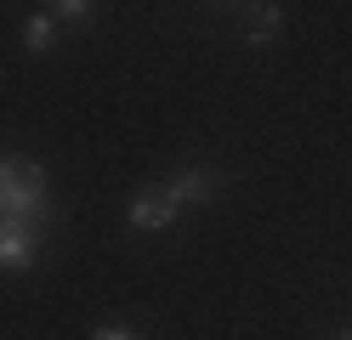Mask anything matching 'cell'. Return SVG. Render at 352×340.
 Returning a JSON list of instances; mask_svg holds the SVG:
<instances>
[{
	"instance_id": "1",
	"label": "cell",
	"mask_w": 352,
	"mask_h": 340,
	"mask_svg": "<svg viewBox=\"0 0 352 340\" xmlns=\"http://www.w3.org/2000/svg\"><path fill=\"white\" fill-rule=\"evenodd\" d=\"M52 176L40 159H0V216H12V221H46L52 216Z\"/></svg>"
},
{
	"instance_id": "2",
	"label": "cell",
	"mask_w": 352,
	"mask_h": 340,
	"mask_svg": "<svg viewBox=\"0 0 352 340\" xmlns=\"http://www.w3.org/2000/svg\"><path fill=\"white\" fill-rule=\"evenodd\" d=\"M160 188H165V199L176 204V216H182V210H199V204H210L216 193H222V176L205 170V165H182L176 176H165Z\"/></svg>"
},
{
	"instance_id": "3",
	"label": "cell",
	"mask_w": 352,
	"mask_h": 340,
	"mask_svg": "<svg viewBox=\"0 0 352 340\" xmlns=\"http://www.w3.org/2000/svg\"><path fill=\"white\" fill-rule=\"evenodd\" d=\"M40 261V227L0 216V272H29Z\"/></svg>"
},
{
	"instance_id": "4",
	"label": "cell",
	"mask_w": 352,
	"mask_h": 340,
	"mask_svg": "<svg viewBox=\"0 0 352 340\" xmlns=\"http://www.w3.org/2000/svg\"><path fill=\"white\" fill-rule=\"evenodd\" d=\"M125 227H131V233H165V227H176V204L165 199V188L131 193V204H125Z\"/></svg>"
},
{
	"instance_id": "5",
	"label": "cell",
	"mask_w": 352,
	"mask_h": 340,
	"mask_svg": "<svg viewBox=\"0 0 352 340\" xmlns=\"http://www.w3.org/2000/svg\"><path fill=\"white\" fill-rule=\"evenodd\" d=\"M239 12H245V17H239L245 45H256V52H261V45L278 40V29H284V6H273V0H267V6H239Z\"/></svg>"
},
{
	"instance_id": "6",
	"label": "cell",
	"mask_w": 352,
	"mask_h": 340,
	"mask_svg": "<svg viewBox=\"0 0 352 340\" xmlns=\"http://www.w3.org/2000/svg\"><path fill=\"white\" fill-rule=\"evenodd\" d=\"M23 45H29V52H34V57H46V52H52V45H57V17H52L46 6H40V12H34L29 23H23Z\"/></svg>"
},
{
	"instance_id": "7",
	"label": "cell",
	"mask_w": 352,
	"mask_h": 340,
	"mask_svg": "<svg viewBox=\"0 0 352 340\" xmlns=\"http://www.w3.org/2000/svg\"><path fill=\"white\" fill-rule=\"evenodd\" d=\"M46 12L57 17V29H63V23H69V29H91V23H97L91 0H57V6H46Z\"/></svg>"
},
{
	"instance_id": "8",
	"label": "cell",
	"mask_w": 352,
	"mask_h": 340,
	"mask_svg": "<svg viewBox=\"0 0 352 340\" xmlns=\"http://www.w3.org/2000/svg\"><path fill=\"white\" fill-rule=\"evenodd\" d=\"M91 340H142V329L114 324V317H108V324H97V329H91Z\"/></svg>"
},
{
	"instance_id": "9",
	"label": "cell",
	"mask_w": 352,
	"mask_h": 340,
	"mask_svg": "<svg viewBox=\"0 0 352 340\" xmlns=\"http://www.w3.org/2000/svg\"><path fill=\"white\" fill-rule=\"evenodd\" d=\"M341 340H352V335H341Z\"/></svg>"
}]
</instances>
